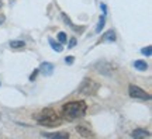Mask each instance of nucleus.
<instances>
[{
	"label": "nucleus",
	"instance_id": "4",
	"mask_svg": "<svg viewBox=\"0 0 152 139\" xmlns=\"http://www.w3.org/2000/svg\"><path fill=\"white\" fill-rule=\"evenodd\" d=\"M128 94H130L132 98H138V100H149V98H151L149 93H147L145 90H142L138 86H134V84L128 86Z\"/></svg>",
	"mask_w": 152,
	"mask_h": 139
},
{
	"label": "nucleus",
	"instance_id": "14",
	"mask_svg": "<svg viewBox=\"0 0 152 139\" xmlns=\"http://www.w3.org/2000/svg\"><path fill=\"white\" fill-rule=\"evenodd\" d=\"M26 45V42L24 41H11L10 42V47L14 49H18V48H23Z\"/></svg>",
	"mask_w": 152,
	"mask_h": 139
},
{
	"label": "nucleus",
	"instance_id": "16",
	"mask_svg": "<svg viewBox=\"0 0 152 139\" xmlns=\"http://www.w3.org/2000/svg\"><path fill=\"white\" fill-rule=\"evenodd\" d=\"M151 47H147V48H144V49H142V51H141V52H142V54H144V55H145V56H151V54H152V51H151Z\"/></svg>",
	"mask_w": 152,
	"mask_h": 139
},
{
	"label": "nucleus",
	"instance_id": "13",
	"mask_svg": "<svg viewBox=\"0 0 152 139\" xmlns=\"http://www.w3.org/2000/svg\"><path fill=\"white\" fill-rule=\"evenodd\" d=\"M49 45H51V47H52V49H55L56 52H61V51H62V44L55 42L54 39H49Z\"/></svg>",
	"mask_w": 152,
	"mask_h": 139
},
{
	"label": "nucleus",
	"instance_id": "11",
	"mask_svg": "<svg viewBox=\"0 0 152 139\" xmlns=\"http://www.w3.org/2000/svg\"><path fill=\"white\" fill-rule=\"evenodd\" d=\"M134 68L138 70H147L148 69V65L145 60H135L134 62Z\"/></svg>",
	"mask_w": 152,
	"mask_h": 139
},
{
	"label": "nucleus",
	"instance_id": "7",
	"mask_svg": "<svg viewBox=\"0 0 152 139\" xmlns=\"http://www.w3.org/2000/svg\"><path fill=\"white\" fill-rule=\"evenodd\" d=\"M76 132L80 135V136H83V138L94 136V134H93L92 131H90L89 128H86V127H83V125H77V127H76Z\"/></svg>",
	"mask_w": 152,
	"mask_h": 139
},
{
	"label": "nucleus",
	"instance_id": "10",
	"mask_svg": "<svg viewBox=\"0 0 152 139\" xmlns=\"http://www.w3.org/2000/svg\"><path fill=\"white\" fill-rule=\"evenodd\" d=\"M102 41H115V32L114 31H107V32H104L103 34V37H102Z\"/></svg>",
	"mask_w": 152,
	"mask_h": 139
},
{
	"label": "nucleus",
	"instance_id": "12",
	"mask_svg": "<svg viewBox=\"0 0 152 139\" xmlns=\"http://www.w3.org/2000/svg\"><path fill=\"white\" fill-rule=\"evenodd\" d=\"M104 23H106V14H102L100 16V20H99V24H97V28H96V32H100L104 28Z\"/></svg>",
	"mask_w": 152,
	"mask_h": 139
},
{
	"label": "nucleus",
	"instance_id": "3",
	"mask_svg": "<svg viewBox=\"0 0 152 139\" xmlns=\"http://www.w3.org/2000/svg\"><path fill=\"white\" fill-rule=\"evenodd\" d=\"M99 83L97 82H94L93 79H83L79 86V89L77 91L83 94V96H93V94H96L99 90Z\"/></svg>",
	"mask_w": 152,
	"mask_h": 139
},
{
	"label": "nucleus",
	"instance_id": "5",
	"mask_svg": "<svg viewBox=\"0 0 152 139\" xmlns=\"http://www.w3.org/2000/svg\"><path fill=\"white\" fill-rule=\"evenodd\" d=\"M94 68L100 72V73H103V75H110L113 70L117 69V66L114 63H109V62H100V63H96L94 65Z\"/></svg>",
	"mask_w": 152,
	"mask_h": 139
},
{
	"label": "nucleus",
	"instance_id": "19",
	"mask_svg": "<svg viewBox=\"0 0 152 139\" xmlns=\"http://www.w3.org/2000/svg\"><path fill=\"white\" fill-rule=\"evenodd\" d=\"M38 72H39V70H34V73L31 76H30V80H34V79H35V77H37V75H38Z\"/></svg>",
	"mask_w": 152,
	"mask_h": 139
},
{
	"label": "nucleus",
	"instance_id": "18",
	"mask_svg": "<svg viewBox=\"0 0 152 139\" xmlns=\"http://www.w3.org/2000/svg\"><path fill=\"white\" fill-rule=\"evenodd\" d=\"M75 45H76V38H72L71 41H69V45H68V47H69V48H73Z\"/></svg>",
	"mask_w": 152,
	"mask_h": 139
},
{
	"label": "nucleus",
	"instance_id": "22",
	"mask_svg": "<svg viewBox=\"0 0 152 139\" xmlns=\"http://www.w3.org/2000/svg\"><path fill=\"white\" fill-rule=\"evenodd\" d=\"M1 6H3V3H1V0H0V7H1Z\"/></svg>",
	"mask_w": 152,
	"mask_h": 139
},
{
	"label": "nucleus",
	"instance_id": "20",
	"mask_svg": "<svg viewBox=\"0 0 152 139\" xmlns=\"http://www.w3.org/2000/svg\"><path fill=\"white\" fill-rule=\"evenodd\" d=\"M4 20H6V17L3 16V14H0V25H1V24L4 23Z\"/></svg>",
	"mask_w": 152,
	"mask_h": 139
},
{
	"label": "nucleus",
	"instance_id": "8",
	"mask_svg": "<svg viewBox=\"0 0 152 139\" xmlns=\"http://www.w3.org/2000/svg\"><path fill=\"white\" fill-rule=\"evenodd\" d=\"M149 132L148 131H145V129H141V128H138L135 129V131H132V134H131V136L134 139H140V138H145V136H149Z\"/></svg>",
	"mask_w": 152,
	"mask_h": 139
},
{
	"label": "nucleus",
	"instance_id": "17",
	"mask_svg": "<svg viewBox=\"0 0 152 139\" xmlns=\"http://www.w3.org/2000/svg\"><path fill=\"white\" fill-rule=\"evenodd\" d=\"M73 59H75L73 56H66V58H65V62L68 65H72V63H73Z\"/></svg>",
	"mask_w": 152,
	"mask_h": 139
},
{
	"label": "nucleus",
	"instance_id": "15",
	"mask_svg": "<svg viewBox=\"0 0 152 139\" xmlns=\"http://www.w3.org/2000/svg\"><path fill=\"white\" fill-rule=\"evenodd\" d=\"M58 41H59V44H65L68 41V37H66L65 32H59L58 34Z\"/></svg>",
	"mask_w": 152,
	"mask_h": 139
},
{
	"label": "nucleus",
	"instance_id": "1",
	"mask_svg": "<svg viewBox=\"0 0 152 139\" xmlns=\"http://www.w3.org/2000/svg\"><path fill=\"white\" fill-rule=\"evenodd\" d=\"M87 111V104L83 100H77V101L66 103L62 107V117L66 121H76L79 118L85 117Z\"/></svg>",
	"mask_w": 152,
	"mask_h": 139
},
{
	"label": "nucleus",
	"instance_id": "21",
	"mask_svg": "<svg viewBox=\"0 0 152 139\" xmlns=\"http://www.w3.org/2000/svg\"><path fill=\"white\" fill-rule=\"evenodd\" d=\"M102 10H103V13L106 14V6H104V4H102Z\"/></svg>",
	"mask_w": 152,
	"mask_h": 139
},
{
	"label": "nucleus",
	"instance_id": "6",
	"mask_svg": "<svg viewBox=\"0 0 152 139\" xmlns=\"http://www.w3.org/2000/svg\"><path fill=\"white\" fill-rule=\"evenodd\" d=\"M42 136H45V138L68 139L69 138V134H68V132H42Z\"/></svg>",
	"mask_w": 152,
	"mask_h": 139
},
{
	"label": "nucleus",
	"instance_id": "2",
	"mask_svg": "<svg viewBox=\"0 0 152 139\" xmlns=\"http://www.w3.org/2000/svg\"><path fill=\"white\" fill-rule=\"evenodd\" d=\"M35 121L42 127H58L62 122V118L58 115V112L52 108H44L35 114Z\"/></svg>",
	"mask_w": 152,
	"mask_h": 139
},
{
	"label": "nucleus",
	"instance_id": "9",
	"mask_svg": "<svg viewBox=\"0 0 152 139\" xmlns=\"http://www.w3.org/2000/svg\"><path fill=\"white\" fill-rule=\"evenodd\" d=\"M41 70H42L45 75H51V73H52V70H54V65L48 63V62H44V63L41 65Z\"/></svg>",
	"mask_w": 152,
	"mask_h": 139
}]
</instances>
